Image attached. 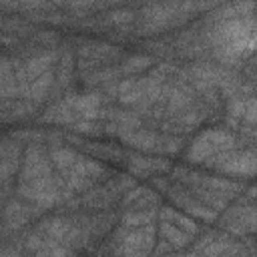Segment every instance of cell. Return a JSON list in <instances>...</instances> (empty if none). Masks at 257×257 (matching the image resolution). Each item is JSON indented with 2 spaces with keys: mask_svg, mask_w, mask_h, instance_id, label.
<instances>
[{
  "mask_svg": "<svg viewBox=\"0 0 257 257\" xmlns=\"http://www.w3.org/2000/svg\"><path fill=\"white\" fill-rule=\"evenodd\" d=\"M50 84H52V72L48 70V72L40 74L36 80L30 82V86H28V98L34 100V102H40V100L48 94Z\"/></svg>",
  "mask_w": 257,
  "mask_h": 257,
  "instance_id": "obj_7",
  "label": "cell"
},
{
  "mask_svg": "<svg viewBox=\"0 0 257 257\" xmlns=\"http://www.w3.org/2000/svg\"><path fill=\"white\" fill-rule=\"evenodd\" d=\"M161 233L165 235V239L171 243V245H185L189 241V233L177 229V225H171L167 221L161 223Z\"/></svg>",
  "mask_w": 257,
  "mask_h": 257,
  "instance_id": "obj_9",
  "label": "cell"
},
{
  "mask_svg": "<svg viewBox=\"0 0 257 257\" xmlns=\"http://www.w3.org/2000/svg\"><path fill=\"white\" fill-rule=\"evenodd\" d=\"M54 62V52H44V54H38V56H32L24 62V74L28 80H34L36 76L48 72L50 64Z\"/></svg>",
  "mask_w": 257,
  "mask_h": 257,
  "instance_id": "obj_5",
  "label": "cell"
},
{
  "mask_svg": "<svg viewBox=\"0 0 257 257\" xmlns=\"http://www.w3.org/2000/svg\"><path fill=\"white\" fill-rule=\"evenodd\" d=\"M30 217H32V209H28V207H24L22 203H16V201L10 203L8 209L4 211V221H6L8 227H20Z\"/></svg>",
  "mask_w": 257,
  "mask_h": 257,
  "instance_id": "obj_6",
  "label": "cell"
},
{
  "mask_svg": "<svg viewBox=\"0 0 257 257\" xmlns=\"http://www.w3.org/2000/svg\"><path fill=\"white\" fill-rule=\"evenodd\" d=\"M203 257H205V255H203Z\"/></svg>",
  "mask_w": 257,
  "mask_h": 257,
  "instance_id": "obj_11",
  "label": "cell"
},
{
  "mask_svg": "<svg viewBox=\"0 0 257 257\" xmlns=\"http://www.w3.org/2000/svg\"><path fill=\"white\" fill-rule=\"evenodd\" d=\"M155 211L153 209H147V211H137V213H131V215H124L122 219V225L126 229H137V227H145V225H151L153 219H155Z\"/></svg>",
  "mask_w": 257,
  "mask_h": 257,
  "instance_id": "obj_8",
  "label": "cell"
},
{
  "mask_svg": "<svg viewBox=\"0 0 257 257\" xmlns=\"http://www.w3.org/2000/svg\"><path fill=\"white\" fill-rule=\"evenodd\" d=\"M215 42L223 56L235 58L253 52L255 46V22L253 14L225 16V20L215 28Z\"/></svg>",
  "mask_w": 257,
  "mask_h": 257,
  "instance_id": "obj_1",
  "label": "cell"
},
{
  "mask_svg": "<svg viewBox=\"0 0 257 257\" xmlns=\"http://www.w3.org/2000/svg\"><path fill=\"white\" fill-rule=\"evenodd\" d=\"M233 149H235V137L215 128L197 137V141L189 149V159H193V163H203L207 159H213L221 153H229Z\"/></svg>",
  "mask_w": 257,
  "mask_h": 257,
  "instance_id": "obj_2",
  "label": "cell"
},
{
  "mask_svg": "<svg viewBox=\"0 0 257 257\" xmlns=\"http://www.w3.org/2000/svg\"><path fill=\"white\" fill-rule=\"evenodd\" d=\"M153 239H155L153 225L137 227L128 233H122L118 241V257H149L155 245Z\"/></svg>",
  "mask_w": 257,
  "mask_h": 257,
  "instance_id": "obj_3",
  "label": "cell"
},
{
  "mask_svg": "<svg viewBox=\"0 0 257 257\" xmlns=\"http://www.w3.org/2000/svg\"><path fill=\"white\" fill-rule=\"evenodd\" d=\"M16 76L12 74V66L8 58H0V86L2 84H14Z\"/></svg>",
  "mask_w": 257,
  "mask_h": 257,
  "instance_id": "obj_10",
  "label": "cell"
},
{
  "mask_svg": "<svg viewBox=\"0 0 257 257\" xmlns=\"http://www.w3.org/2000/svg\"><path fill=\"white\" fill-rule=\"evenodd\" d=\"M213 167H217L223 173H233V175H253L255 171V155L253 151H243V153H221L217 157H213L211 161Z\"/></svg>",
  "mask_w": 257,
  "mask_h": 257,
  "instance_id": "obj_4",
  "label": "cell"
}]
</instances>
